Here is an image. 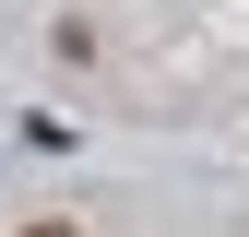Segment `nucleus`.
<instances>
[{"mask_svg": "<svg viewBox=\"0 0 249 237\" xmlns=\"http://www.w3.org/2000/svg\"><path fill=\"white\" fill-rule=\"evenodd\" d=\"M24 237H71V225H24Z\"/></svg>", "mask_w": 249, "mask_h": 237, "instance_id": "obj_1", "label": "nucleus"}]
</instances>
